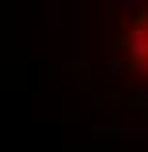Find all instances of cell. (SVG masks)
Instances as JSON below:
<instances>
[{"instance_id": "cell-1", "label": "cell", "mask_w": 148, "mask_h": 152, "mask_svg": "<svg viewBox=\"0 0 148 152\" xmlns=\"http://www.w3.org/2000/svg\"><path fill=\"white\" fill-rule=\"evenodd\" d=\"M129 50H133L137 57L148 53V31H144V27H133V34H129Z\"/></svg>"}]
</instances>
